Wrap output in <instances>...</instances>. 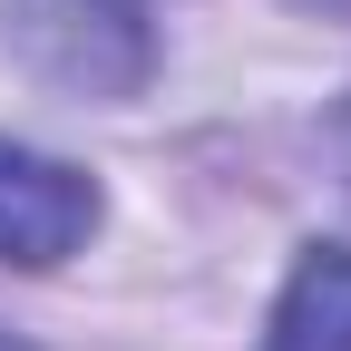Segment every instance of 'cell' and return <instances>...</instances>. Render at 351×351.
Listing matches in <instances>:
<instances>
[{
	"label": "cell",
	"instance_id": "cell-2",
	"mask_svg": "<svg viewBox=\"0 0 351 351\" xmlns=\"http://www.w3.org/2000/svg\"><path fill=\"white\" fill-rule=\"evenodd\" d=\"M98 234V176H78L59 156H39L20 137H0V263L49 274Z\"/></svg>",
	"mask_w": 351,
	"mask_h": 351
},
{
	"label": "cell",
	"instance_id": "cell-1",
	"mask_svg": "<svg viewBox=\"0 0 351 351\" xmlns=\"http://www.w3.org/2000/svg\"><path fill=\"white\" fill-rule=\"evenodd\" d=\"M0 39L69 98H137L156 69V39L127 0H0Z\"/></svg>",
	"mask_w": 351,
	"mask_h": 351
},
{
	"label": "cell",
	"instance_id": "cell-3",
	"mask_svg": "<svg viewBox=\"0 0 351 351\" xmlns=\"http://www.w3.org/2000/svg\"><path fill=\"white\" fill-rule=\"evenodd\" d=\"M263 351H351V244H313L293 263Z\"/></svg>",
	"mask_w": 351,
	"mask_h": 351
},
{
	"label": "cell",
	"instance_id": "cell-5",
	"mask_svg": "<svg viewBox=\"0 0 351 351\" xmlns=\"http://www.w3.org/2000/svg\"><path fill=\"white\" fill-rule=\"evenodd\" d=\"M0 351H29V341H20V332H0Z\"/></svg>",
	"mask_w": 351,
	"mask_h": 351
},
{
	"label": "cell",
	"instance_id": "cell-4",
	"mask_svg": "<svg viewBox=\"0 0 351 351\" xmlns=\"http://www.w3.org/2000/svg\"><path fill=\"white\" fill-rule=\"evenodd\" d=\"M332 166H341V186H351V88H341V108H332Z\"/></svg>",
	"mask_w": 351,
	"mask_h": 351
}]
</instances>
